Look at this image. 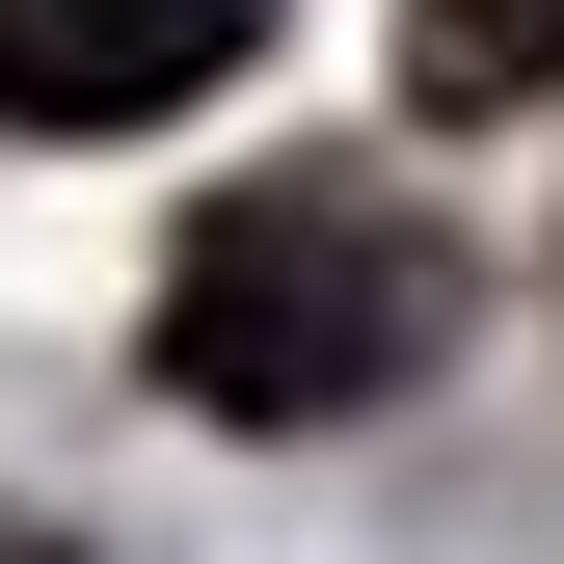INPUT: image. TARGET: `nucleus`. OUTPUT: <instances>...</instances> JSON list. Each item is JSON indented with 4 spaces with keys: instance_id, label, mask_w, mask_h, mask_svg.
Wrapping results in <instances>:
<instances>
[{
    "instance_id": "nucleus-2",
    "label": "nucleus",
    "mask_w": 564,
    "mask_h": 564,
    "mask_svg": "<svg viewBox=\"0 0 564 564\" xmlns=\"http://www.w3.org/2000/svg\"><path fill=\"white\" fill-rule=\"evenodd\" d=\"M242 54H269V0H0V134H134Z\"/></svg>"
},
{
    "instance_id": "nucleus-1",
    "label": "nucleus",
    "mask_w": 564,
    "mask_h": 564,
    "mask_svg": "<svg viewBox=\"0 0 564 564\" xmlns=\"http://www.w3.org/2000/svg\"><path fill=\"white\" fill-rule=\"evenodd\" d=\"M457 349V242L403 216V188H349V162H269L188 216L162 269V403H216V431H349V403H403Z\"/></svg>"
},
{
    "instance_id": "nucleus-3",
    "label": "nucleus",
    "mask_w": 564,
    "mask_h": 564,
    "mask_svg": "<svg viewBox=\"0 0 564 564\" xmlns=\"http://www.w3.org/2000/svg\"><path fill=\"white\" fill-rule=\"evenodd\" d=\"M564 82V0H403V108L484 134V108H538Z\"/></svg>"
},
{
    "instance_id": "nucleus-4",
    "label": "nucleus",
    "mask_w": 564,
    "mask_h": 564,
    "mask_svg": "<svg viewBox=\"0 0 564 564\" xmlns=\"http://www.w3.org/2000/svg\"><path fill=\"white\" fill-rule=\"evenodd\" d=\"M0 564H54V538H28V511H0Z\"/></svg>"
}]
</instances>
